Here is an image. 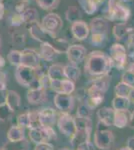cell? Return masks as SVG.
<instances>
[{
  "mask_svg": "<svg viewBox=\"0 0 134 150\" xmlns=\"http://www.w3.org/2000/svg\"><path fill=\"white\" fill-rule=\"evenodd\" d=\"M64 74L66 79L75 82L78 80L80 77V69L77 65L68 64L66 66H64Z\"/></svg>",
  "mask_w": 134,
  "mask_h": 150,
  "instance_id": "cell-27",
  "label": "cell"
},
{
  "mask_svg": "<svg viewBox=\"0 0 134 150\" xmlns=\"http://www.w3.org/2000/svg\"><path fill=\"white\" fill-rule=\"evenodd\" d=\"M28 29H29V32H30V35L35 40L39 41L41 43H49V44H52L50 42V39L55 40V35L50 34L49 32L44 30V28L41 26V24H38V22L28 24Z\"/></svg>",
  "mask_w": 134,
  "mask_h": 150,
  "instance_id": "cell-10",
  "label": "cell"
},
{
  "mask_svg": "<svg viewBox=\"0 0 134 150\" xmlns=\"http://www.w3.org/2000/svg\"><path fill=\"white\" fill-rule=\"evenodd\" d=\"M36 70L37 69L29 68V67L22 66V65L16 67L15 78L17 82L20 85H23L25 87H30L31 84L38 78Z\"/></svg>",
  "mask_w": 134,
  "mask_h": 150,
  "instance_id": "cell-6",
  "label": "cell"
},
{
  "mask_svg": "<svg viewBox=\"0 0 134 150\" xmlns=\"http://www.w3.org/2000/svg\"><path fill=\"white\" fill-rule=\"evenodd\" d=\"M29 138L35 144L50 142L56 138V132L52 127H37L29 129Z\"/></svg>",
  "mask_w": 134,
  "mask_h": 150,
  "instance_id": "cell-3",
  "label": "cell"
},
{
  "mask_svg": "<svg viewBox=\"0 0 134 150\" xmlns=\"http://www.w3.org/2000/svg\"><path fill=\"white\" fill-rule=\"evenodd\" d=\"M3 14H4V6L2 4V2L0 1V19L3 17Z\"/></svg>",
  "mask_w": 134,
  "mask_h": 150,
  "instance_id": "cell-51",
  "label": "cell"
},
{
  "mask_svg": "<svg viewBox=\"0 0 134 150\" xmlns=\"http://www.w3.org/2000/svg\"><path fill=\"white\" fill-rule=\"evenodd\" d=\"M5 66V60L2 56H0V79L4 78V73H3V68Z\"/></svg>",
  "mask_w": 134,
  "mask_h": 150,
  "instance_id": "cell-47",
  "label": "cell"
},
{
  "mask_svg": "<svg viewBox=\"0 0 134 150\" xmlns=\"http://www.w3.org/2000/svg\"><path fill=\"white\" fill-rule=\"evenodd\" d=\"M59 150H70V149H68V148H61V149H59Z\"/></svg>",
  "mask_w": 134,
  "mask_h": 150,
  "instance_id": "cell-56",
  "label": "cell"
},
{
  "mask_svg": "<svg viewBox=\"0 0 134 150\" xmlns=\"http://www.w3.org/2000/svg\"><path fill=\"white\" fill-rule=\"evenodd\" d=\"M117 150H131L129 147H127V146H125V147H122V148H119V149H117Z\"/></svg>",
  "mask_w": 134,
  "mask_h": 150,
  "instance_id": "cell-54",
  "label": "cell"
},
{
  "mask_svg": "<svg viewBox=\"0 0 134 150\" xmlns=\"http://www.w3.org/2000/svg\"><path fill=\"white\" fill-rule=\"evenodd\" d=\"M39 83H40L41 88L47 90L48 88L51 87V79L49 78V76H48L47 74L44 73L39 77Z\"/></svg>",
  "mask_w": 134,
  "mask_h": 150,
  "instance_id": "cell-42",
  "label": "cell"
},
{
  "mask_svg": "<svg viewBox=\"0 0 134 150\" xmlns=\"http://www.w3.org/2000/svg\"><path fill=\"white\" fill-rule=\"evenodd\" d=\"M113 142L114 136L109 126L98 121L94 133V145L100 150H108L112 147Z\"/></svg>",
  "mask_w": 134,
  "mask_h": 150,
  "instance_id": "cell-2",
  "label": "cell"
},
{
  "mask_svg": "<svg viewBox=\"0 0 134 150\" xmlns=\"http://www.w3.org/2000/svg\"><path fill=\"white\" fill-rule=\"evenodd\" d=\"M36 2L42 9L51 10V9H54L57 7L59 0H36Z\"/></svg>",
  "mask_w": 134,
  "mask_h": 150,
  "instance_id": "cell-38",
  "label": "cell"
},
{
  "mask_svg": "<svg viewBox=\"0 0 134 150\" xmlns=\"http://www.w3.org/2000/svg\"><path fill=\"white\" fill-rule=\"evenodd\" d=\"M104 100V94H90L87 95L86 100L84 101L89 107H91L92 109L95 107H97L98 105L103 102Z\"/></svg>",
  "mask_w": 134,
  "mask_h": 150,
  "instance_id": "cell-31",
  "label": "cell"
},
{
  "mask_svg": "<svg viewBox=\"0 0 134 150\" xmlns=\"http://www.w3.org/2000/svg\"><path fill=\"white\" fill-rule=\"evenodd\" d=\"M92 114V108L89 107L85 102H82L77 108V117L80 118H90Z\"/></svg>",
  "mask_w": 134,
  "mask_h": 150,
  "instance_id": "cell-34",
  "label": "cell"
},
{
  "mask_svg": "<svg viewBox=\"0 0 134 150\" xmlns=\"http://www.w3.org/2000/svg\"><path fill=\"white\" fill-rule=\"evenodd\" d=\"M106 35L102 34H91V43L95 46H101L105 43Z\"/></svg>",
  "mask_w": 134,
  "mask_h": 150,
  "instance_id": "cell-41",
  "label": "cell"
},
{
  "mask_svg": "<svg viewBox=\"0 0 134 150\" xmlns=\"http://www.w3.org/2000/svg\"><path fill=\"white\" fill-rule=\"evenodd\" d=\"M41 57L39 53L33 49H24L21 54V64L22 66L32 69H38L40 67Z\"/></svg>",
  "mask_w": 134,
  "mask_h": 150,
  "instance_id": "cell-11",
  "label": "cell"
},
{
  "mask_svg": "<svg viewBox=\"0 0 134 150\" xmlns=\"http://www.w3.org/2000/svg\"><path fill=\"white\" fill-rule=\"evenodd\" d=\"M13 114L14 111L6 103L0 105V121H6V120L10 119Z\"/></svg>",
  "mask_w": 134,
  "mask_h": 150,
  "instance_id": "cell-36",
  "label": "cell"
},
{
  "mask_svg": "<svg viewBox=\"0 0 134 150\" xmlns=\"http://www.w3.org/2000/svg\"><path fill=\"white\" fill-rule=\"evenodd\" d=\"M47 75L49 76L51 80H63V79H66L64 74V66H61L59 64L51 65L48 68Z\"/></svg>",
  "mask_w": 134,
  "mask_h": 150,
  "instance_id": "cell-23",
  "label": "cell"
},
{
  "mask_svg": "<svg viewBox=\"0 0 134 150\" xmlns=\"http://www.w3.org/2000/svg\"><path fill=\"white\" fill-rule=\"evenodd\" d=\"M131 30L132 29L129 27L127 24H126V22L118 23L113 27V35L115 36V38L117 40H122L125 39V38L128 39L132 35L131 34Z\"/></svg>",
  "mask_w": 134,
  "mask_h": 150,
  "instance_id": "cell-21",
  "label": "cell"
},
{
  "mask_svg": "<svg viewBox=\"0 0 134 150\" xmlns=\"http://www.w3.org/2000/svg\"><path fill=\"white\" fill-rule=\"evenodd\" d=\"M90 32L91 34H102L106 35L108 30V23L104 18L96 17L90 23Z\"/></svg>",
  "mask_w": 134,
  "mask_h": 150,
  "instance_id": "cell-19",
  "label": "cell"
},
{
  "mask_svg": "<svg viewBox=\"0 0 134 150\" xmlns=\"http://www.w3.org/2000/svg\"><path fill=\"white\" fill-rule=\"evenodd\" d=\"M1 44H2V40H1V36H0V47H1Z\"/></svg>",
  "mask_w": 134,
  "mask_h": 150,
  "instance_id": "cell-55",
  "label": "cell"
},
{
  "mask_svg": "<svg viewBox=\"0 0 134 150\" xmlns=\"http://www.w3.org/2000/svg\"><path fill=\"white\" fill-rule=\"evenodd\" d=\"M129 100H130V102H132L134 103V87L132 88V90H131V92L130 94H129Z\"/></svg>",
  "mask_w": 134,
  "mask_h": 150,
  "instance_id": "cell-50",
  "label": "cell"
},
{
  "mask_svg": "<svg viewBox=\"0 0 134 150\" xmlns=\"http://www.w3.org/2000/svg\"><path fill=\"white\" fill-rule=\"evenodd\" d=\"M54 104L58 110L63 113H69L74 107V97L71 94L56 93L54 96Z\"/></svg>",
  "mask_w": 134,
  "mask_h": 150,
  "instance_id": "cell-12",
  "label": "cell"
},
{
  "mask_svg": "<svg viewBox=\"0 0 134 150\" xmlns=\"http://www.w3.org/2000/svg\"><path fill=\"white\" fill-rule=\"evenodd\" d=\"M6 104L15 112L21 105L20 95L13 90H8V92H7V97H6Z\"/></svg>",
  "mask_w": 134,
  "mask_h": 150,
  "instance_id": "cell-25",
  "label": "cell"
},
{
  "mask_svg": "<svg viewBox=\"0 0 134 150\" xmlns=\"http://www.w3.org/2000/svg\"><path fill=\"white\" fill-rule=\"evenodd\" d=\"M22 23H24L22 13H15L11 16L10 24L12 26H20Z\"/></svg>",
  "mask_w": 134,
  "mask_h": 150,
  "instance_id": "cell-43",
  "label": "cell"
},
{
  "mask_svg": "<svg viewBox=\"0 0 134 150\" xmlns=\"http://www.w3.org/2000/svg\"><path fill=\"white\" fill-rule=\"evenodd\" d=\"M75 122H76L77 131H87L91 132L92 130V120L90 118H75Z\"/></svg>",
  "mask_w": 134,
  "mask_h": 150,
  "instance_id": "cell-30",
  "label": "cell"
},
{
  "mask_svg": "<svg viewBox=\"0 0 134 150\" xmlns=\"http://www.w3.org/2000/svg\"><path fill=\"white\" fill-rule=\"evenodd\" d=\"M129 126L134 128V111L131 113V116H130V121H129Z\"/></svg>",
  "mask_w": 134,
  "mask_h": 150,
  "instance_id": "cell-49",
  "label": "cell"
},
{
  "mask_svg": "<svg viewBox=\"0 0 134 150\" xmlns=\"http://www.w3.org/2000/svg\"><path fill=\"white\" fill-rule=\"evenodd\" d=\"M66 54L70 63L77 65L83 62V60L86 58V48L78 44L71 45L67 48Z\"/></svg>",
  "mask_w": 134,
  "mask_h": 150,
  "instance_id": "cell-13",
  "label": "cell"
},
{
  "mask_svg": "<svg viewBox=\"0 0 134 150\" xmlns=\"http://www.w3.org/2000/svg\"><path fill=\"white\" fill-rule=\"evenodd\" d=\"M38 53H39L41 59H44L46 61H52L60 54V51L55 46H53L52 44L42 43Z\"/></svg>",
  "mask_w": 134,
  "mask_h": 150,
  "instance_id": "cell-18",
  "label": "cell"
},
{
  "mask_svg": "<svg viewBox=\"0 0 134 150\" xmlns=\"http://www.w3.org/2000/svg\"><path fill=\"white\" fill-rule=\"evenodd\" d=\"M127 70H128V71H130V72H132V73H134V62H132V63H130L128 65Z\"/></svg>",
  "mask_w": 134,
  "mask_h": 150,
  "instance_id": "cell-52",
  "label": "cell"
},
{
  "mask_svg": "<svg viewBox=\"0 0 134 150\" xmlns=\"http://www.w3.org/2000/svg\"><path fill=\"white\" fill-rule=\"evenodd\" d=\"M130 116H131V113L129 112V110H127V111H115L113 126H115L117 128L126 127L127 125H129Z\"/></svg>",
  "mask_w": 134,
  "mask_h": 150,
  "instance_id": "cell-22",
  "label": "cell"
},
{
  "mask_svg": "<svg viewBox=\"0 0 134 150\" xmlns=\"http://www.w3.org/2000/svg\"><path fill=\"white\" fill-rule=\"evenodd\" d=\"M29 115H30V128L29 129L42 126L40 122L39 112L38 111H31V112H29Z\"/></svg>",
  "mask_w": 134,
  "mask_h": 150,
  "instance_id": "cell-40",
  "label": "cell"
},
{
  "mask_svg": "<svg viewBox=\"0 0 134 150\" xmlns=\"http://www.w3.org/2000/svg\"><path fill=\"white\" fill-rule=\"evenodd\" d=\"M21 54H22L21 51H18V50H11V51L9 52L8 56H7V59H8V61L10 62L12 65L18 67V66H20V64H21Z\"/></svg>",
  "mask_w": 134,
  "mask_h": 150,
  "instance_id": "cell-35",
  "label": "cell"
},
{
  "mask_svg": "<svg viewBox=\"0 0 134 150\" xmlns=\"http://www.w3.org/2000/svg\"><path fill=\"white\" fill-rule=\"evenodd\" d=\"M66 19L69 22H76L78 20H81V13L78 7L70 6L66 11Z\"/></svg>",
  "mask_w": 134,
  "mask_h": 150,
  "instance_id": "cell-33",
  "label": "cell"
},
{
  "mask_svg": "<svg viewBox=\"0 0 134 150\" xmlns=\"http://www.w3.org/2000/svg\"><path fill=\"white\" fill-rule=\"evenodd\" d=\"M127 147H129L131 150H134V137H131V138L128 139Z\"/></svg>",
  "mask_w": 134,
  "mask_h": 150,
  "instance_id": "cell-48",
  "label": "cell"
},
{
  "mask_svg": "<svg viewBox=\"0 0 134 150\" xmlns=\"http://www.w3.org/2000/svg\"><path fill=\"white\" fill-rule=\"evenodd\" d=\"M0 1H1V0H0Z\"/></svg>",
  "mask_w": 134,
  "mask_h": 150,
  "instance_id": "cell-57",
  "label": "cell"
},
{
  "mask_svg": "<svg viewBox=\"0 0 134 150\" xmlns=\"http://www.w3.org/2000/svg\"><path fill=\"white\" fill-rule=\"evenodd\" d=\"M132 88H133V86H131V85H129V84L125 83V82L121 81V82H119V83L116 84L114 91H115L116 96L129 97V94H130Z\"/></svg>",
  "mask_w": 134,
  "mask_h": 150,
  "instance_id": "cell-29",
  "label": "cell"
},
{
  "mask_svg": "<svg viewBox=\"0 0 134 150\" xmlns=\"http://www.w3.org/2000/svg\"><path fill=\"white\" fill-rule=\"evenodd\" d=\"M17 125L22 128H30V115H29V112L22 113L17 117Z\"/></svg>",
  "mask_w": 134,
  "mask_h": 150,
  "instance_id": "cell-39",
  "label": "cell"
},
{
  "mask_svg": "<svg viewBox=\"0 0 134 150\" xmlns=\"http://www.w3.org/2000/svg\"><path fill=\"white\" fill-rule=\"evenodd\" d=\"M71 32L75 39L77 40H84L88 37L90 33L89 26L84 21L78 20L76 22H73L71 25Z\"/></svg>",
  "mask_w": 134,
  "mask_h": 150,
  "instance_id": "cell-15",
  "label": "cell"
},
{
  "mask_svg": "<svg viewBox=\"0 0 134 150\" xmlns=\"http://www.w3.org/2000/svg\"><path fill=\"white\" fill-rule=\"evenodd\" d=\"M91 1H93L96 5H98V4H100V3H103V0H91Z\"/></svg>",
  "mask_w": 134,
  "mask_h": 150,
  "instance_id": "cell-53",
  "label": "cell"
},
{
  "mask_svg": "<svg viewBox=\"0 0 134 150\" xmlns=\"http://www.w3.org/2000/svg\"><path fill=\"white\" fill-rule=\"evenodd\" d=\"M24 138H25L24 128L19 127L18 125L11 126L7 132V139L9 141H21V140H24Z\"/></svg>",
  "mask_w": 134,
  "mask_h": 150,
  "instance_id": "cell-26",
  "label": "cell"
},
{
  "mask_svg": "<svg viewBox=\"0 0 134 150\" xmlns=\"http://www.w3.org/2000/svg\"><path fill=\"white\" fill-rule=\"evenodd\" d=\"M76 150H95V146L91 141H85L77 145Z\"/></svg>",
  "mask_w": 134,
  "mask_h": 150,
  "instance_id": "cell-45",
  "label": "cell"
},
{
  "mask_svg": "<svg viewBox=\"0 0 134 150\" xmlns=\"http://www.w3.org/2000/svg\"><path fill=\"white\" fill-rule=\"evenodd\" d=\"M131 102L128 97L115 96L112 100V108L115 111H127L129 110Z\"/></svg>",
  "mask_w": 134,
  "mask_h": 150,
  "instance_id": "cell-24",
  "label": "cell"
},
{
  "mask_svg": "<svg viewBox=\"0 0 134 150\" xmlns=\"http://www.w3.org/2000/svg\"><path fill=\"white\" fill-rule=\"evenodd\" d=\"M121 81L125 82V83H127L129 85L134 87V73L128 71V70H126L122 75V80Z\"/></svg>",
  "mask_w": 134,
  "mask_h": 150,
  "instance_id": "cell-44",
  "label": "cell"
},
{
  "mask_svg": "<svg viewBox=\"0 0 134 150\" xmlns=\"http://www.w3.org/2000/svg\"><path fill=\"white\" fill-rule=\"evenodd\" d=\"M51 89L56 93L71 94L75 90L74 82L69 79L63 80H51Z\"/></svg>",
  "mask_w": 134,
  "mask_h": 150,
  "instance_id": "cell-14",
  "label": "cell"
},
{
  "mask_svg": "<svg viewBox=\"0 0 134 150\" xmlns=\"http://www.w3.org/2000/svg\"><path fill=\"white\" fill-rule=\"evenodd\" d=\"M57 126L65 136L69 137L71 140L77 133V126L75 118H73L69 113H63L58 116Z\"/></svg>",
  "mask_w": 134,
  "mask_h": 150,
  "instance_id": "cell-4",
  "label": "cell"
},
{
  "mask_svg": "<svg viewBox=\"0 0 134 150\" xmlns=\"http://www.w3.org/2000/svg\"><path fill=\"white\" fill-rule=\"evenodd\" d=\"M27 100L30 104H41L47 101V90L43 88L29 89L27 92Z\"/></svg>",
  "mask_w": 134,
  "mask_h": 150,
  "instance_id": "cell-17",
  "label": "cell"
},
{
  "mask_svg": "<svg viewBox=\"0 0 134 150\" xmlns=\"http://www.w3.org/2000/svg\"><path fill=\"white\" fill-rule=\"evenodd\" d=\"M28 142L25 139L21 141H9L0 150H28Z\"/></svg>",
  "mask_w": 134,
  "mask_h": 150,
  "instance_id": "cell-28",
  "label": "cell"
},
{
  "mask_svg": "<svg viewBox=\"0 0 134 150\" xmlns=\"http://www.w3.org/2000/svg\"><path fill=\"white\" fill-rule=\"evenodd\" d=\"M108 18L112 21L125 22L129 17V10L126 7L119 4L116 0H110L108 2Z\"/></svg>",
  "mask_w": 134,
  "mask_h": 150,
  "instance_id": "cell-5",
  "label": "cell"
},
{
  "mask_svg": "<svg viewBox=\"0 0 134 150\" xmlns=\"http://www.w3.org/2000/svg\"><path fill=\"white\" fill-rule=\"evenodd\" d=\"M22 16H23L24 23H27V24L37 22L38 20V13L36 11V9L34 8H27L22 13Z\"/></svg>",
  "mask_w": 134,
  "mask_h": 150,
  "instance_id": "cell-32",
  "label": "cell"
},
{
  "mask_svg": "<svg viewBox=\"0 0 134 150\" xmlns=\"http://www.w3.org/2000/svg\"><path fill=\"white\" fill-rule=\"evenodd\" d=\"M109 57H110L113 65H115L119 69H123L126 65V60H127L126 48L122 44L115 43L110 48V55H109Z\"/></svg>",
  "mask_w": 134,
  "mask_h": 150,
  "instance_id": "cell-7",
  "label": "cell"
},
{
  "mask_svg": "<svg viewBox=\"0 0 134 150\" xmlns=\"http://www.w3.org/2000/svg\"><path fill=\"white\" fill-rule=\"evenodd\" d=\"M34 150H54V147L50 142H45V143L36 144Z\"/></svg>",
  "mask_w": 134,
  "mask_h": 150,
  "instance_id": "cell-46",
  "label": "cell"
},
{
  "mask_svg": "<svg viewBox=\"0 0 134 150\" xmlns=\"http://www.w3.org/2000/svg\"><path fill=\"white\" fill-rule=\"evenodd\" d=\"M38 112H39L41 125L43 127H52L54 125V123L56 122V118H57V113L53 108H43Z\"/></svg>",
  "mask_w": 134,
  "mask_h": 150,
  "instance_id": "cell-16",
  "label": "cell"
},
{
  "mask_svg": "<svg viewBox=\"0 0 134 150\" xmlns=\"http://www.w3.org/2000/svg\"><path fill=\"white\" fill-rule=\"evenodd\" d=\"M79 3L87 14L94 13L97 9V5L91 0H79Z\"/></svg>",
  "mask_w": 134,
  "mask_h": 150,
  "instance_id": "cell-37",
  "label": "cell"
},
{
  "mask_svg": "<svg viewBox=\"0 0 134 150\" xmlns=\"http://www.w3.org/2000/svg\"><path fill=\"white\" fill-rule=\"evenodd\" d=\"M112 66L113 63L108 55L101 51H92L86 57L85 71L95 78L108 75Z\"/></svg>",
  "mask_w": 134,
  "mask_h": 150,
  "instance_id": "cell-1",
  "label": "cell"
},
{
  "mask_svg": "<svg viewBox=\"0 0 134 150\" xmlns=\"http://www.w3.org/2000/svg\"><path fill=\"white\" fill-rule=\"evenodd\" d=\"M110 84V77L109 75H104L100 77H95L90 82L89 87L86 89L87 95L90 94H105Z\"/></svg>",
  "mask_w": 134,
  "mask_h": 150,
  "instance_id": "cell-8",
  "label": "cell"
},
{
  "mask_svg": "<svg viewBox=\"0 0 134 150\" xmlns=\"http://www.w3.org/2000/svg\"><path fill=\"white\" fill-rule=\"evenodd\" d=\"M41 26L44 28V30L49 32L50 34L56 35V33L59 32L60 29L62 28L63 22H62L61 17H60L58 14L49 13L43 18Z\"/></svg>",
  "mask_w": 134,
  "mask_h": 150,
  "instance_id": "cell-9",
  "label": "cell"
},
{
  "mask_svg": "<svg viewBox=\"0 0 134 150\" xmlns=\"http://www.w3.org/2000/svg\"><path fill=\"white\" fill-rule=\"evenodd\" d=\"M97 117L99 121L106 124L107 126H112L114 123V115H115V110L110 107H102L97 110Z\"/></svg>",
  "mask_w": 134,
  "mask_h": 150,
  "instance_id": "cell-20",
  "label": "cell"
}]
</instances>
